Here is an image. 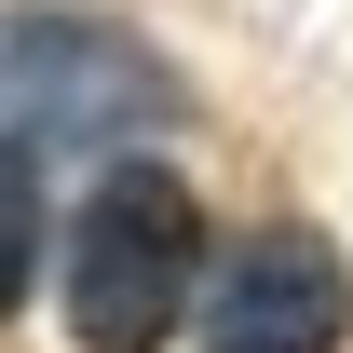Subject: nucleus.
Masks as SVG:
<instances>
[{
  "instance_id": "obj_2",
  "label": "nucleus",
  "mask_w": 353,
  "mask_h": 353,
  "mask_svg": "<svg viewBox=\"0 0 353 353\" xmlns=\"http://www.w3.org/2000/svg\"><path fill=\"white\" fill-rule=\"evenodd\" d=\"M0 95H14L28 136H150V123H176L163 54L123 41L109 14H28L0 41Z\"/></svg>"
},
{
  "instance_id": "obj_1",
  "label": "nucleus",
  "mask_w": 353,
  "mask_h": 353,
  "mask_svg": "<svg viewBox=\"0 0 353 353\" xmlns=\"http://www.w3.org/2000/svg\"><path fill=\"white\" fill-rule=\"evenodd\" d=\"M204 299V204L176 163H109L68 218V340L82 353H163Z\"/></svg>"
},
{
  "instance_id": "obj_3",
  "label": "nucleus",
  "mask_w": 353,
  "mask_h": 353,
  "mask_svg": "<svg viewBox=\"0 0 353 353\" xmlns=\"http://www.w3.org/2000/svg\"><path fill=\"white\" fill-rule=\"evenodd\" d=\"M353 340V272L326 231L272 218L245 231L218 259V285H204V353H340Z\"/></svg>"
},
{
  "instance_id": "obj_4",
  "label": "nucleus",
  "mask_w": 353,
  "mask_h": 353,
  "mask_svg": "<svg viewBox=\"0 0 353 353\" xmlns=\"http://www.w3.org/2000/svg\"><path fill=\"white\" fill-rule=\"evenodd\" d=\"M28 272H41V163L0 150V312L28 299Z\"/></svg>"
}]
</instances>
